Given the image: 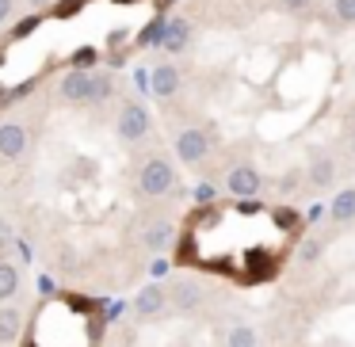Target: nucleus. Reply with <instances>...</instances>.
<instances>
[{
	"label": "nucleus",
	"instance_id": "nucleus-1",
	"mask_svg": "<svg viewBox=\"0 0 355 347\" xmlns=\"http://www.w3.org/2000/svg\"><path fill=\"white\" fill-rule=\"evenodd\" d=\"M134 184H138V191L146 195V199H172V195H180L176 164H172L164 153H149L146 161L138 164Z\"/></svg>",
	"mask_w": 355,
	"mask_h": 347
},
{
	"label": "nucleus",
	"instance_id": "nucleus-2",
	"mask_svg": "<svg viewBox=\"0 0 355 347\" xmlns=\"http://www.w3.org/2000/svg\"><path fill=\"white\" fill-rule=\"evenodd\" d=\"M149 130H153V115H149L146 103L123 100V107H119V115H115V138L123 141V145H141V141L149 138Z\"/></svg>",
	"mask_w": 355,
	"mask_h": 347
},
{
	"label": "nucleus",
	"instance_id": "nucleus-3",
	"mask_svg": "<svg viewBox=\"0 0 355 347\" xmlns=\"http://www.w3.org/2000/svg\"><path fill=\"white\" fill-rule=\"evenodd\" d=\"M210 149H214V134H210L207 126H184V130L176 134V157L187 168H199L210 157Z\"/></svg>",
	"mask_w": 355,
	"mask_h": 347
},
{
	"label": "nucleus",
	"instance_id": "nucleus-4",
	"mask_svg": "<svg viewBox=\"0 0 355 347\" xmlns=\"http://www.w3.org/2000/svg\"><path fill=\"white\" fill-rule=\"evenodd\" d=\"M225 191L237 195V199H256V195L263 191V176L256 172V164L241 161L225 172Z\"/></svg>",
	"mask_w": 355,
	"mask_h": 347
},
{
	"label": "nucleus",
	"instance_id": "nucleus-5",
	"mask_svg": "<svg viewBox=\"0 0 355 347\" xmlns=\"http://www.w3.org/2000/svg\"><path fill=\"white\" fill-rule=\"evenodd\" d=\"M58 96L69 107H88V96H92V73L88 69H69L58 80Z\"/></svg>",
	"mask_w": 355,
	"mask_h": 347
},
{
	"label": "nucleus",
	"instance_id": "nucleus-6",
	"mask_svg": "<svg viewBox=\"0 0 355 347\" xmlns=\"http://www.w3.org/2000/svg\"><path fill=\"white\" fill-rule=\"evenodd\" d=\"M180 88H184V73H180V65L161 62V65L149 69V92H153V100H172V96H180Z\"/></svg>",
	"mask_w": 355,
	"mask_h": 347
},
{
	"label": "nucleus",
	"instance_id": "nucleus-7",
	"mask_svg": "<svg viewBox=\"0 0 355 347\" xmlns=\"http://www.w3.org/2000/svg\"><path fill=\"white\" fill-rule=\"evenodd\" d=\"M138 237L149 252H164V248H172V240H176V225H172L168 217H149V222H141Z\"/></svg>",
	"mask_w": 355,
	"mask_h": 347
},
{
	"label": "nucleus",
	"instance_id": "nucleus-8",
	"mask_svg": "<svg viewBox=\"0 0 355 347\" xmlns=\"http://www.w3.org/2000/svg\"><path fill=\"white\" fill-rule=\"evenodd\" d=\"M27 153V130L24 123L8 118V123H0V161H19Z\"/></svg>",
	"mask_w": 355,
	"mask_h": 347
},
{
	"label": "nucleus",
	"instance_id": "nucleus-9",
	"mask_svg": "<svg viewBox=\"0 0 355 347\" xmlns=\"http://www.w3.org/2000/svg\"><path fill=\"white\" fill-rule=\"evenodd\" d=\"M168 290V305L180 309V313H191V309L202 305V286L195 283V278H176L172 286H164Z\"/></svg>",
	"mask_w": 355,
	"mask_h": 347
},
{
	"label": "nucleus",
	"instance_id": "nucleus-10",
	"mask_svg": "<svg viewBox=\"0 0 355 347\" xmlns=\"http://www.w3.org/2000/svg\"><path fill=\"white\" fill-rule=\"evenodd\" d=\"M306 184L313 187V191L332 187V184H336V161L324 157V153H313V157H309V164H306Z\"/></svg>",
	"mask_w": 355,
	"mask_h": 347
},
{
	"label": "nucleus",
	"instance_id": "nucleus-11",
	"mask_svg": "<svg viewBox=\"0 0 355 347\" xmlns=\"http://www.w3.org/2000/svg\"><path fill=\"white\" fill-rule=\"evenodd\" d=\"M134 309H138V317H157L168 309V290L164 286H146V290L138 294V301H134Z\"/></svg>",
	"mask_w": 355,
	"mask_h": 347
},
{
	"label": "nucleus",
	"instance_id": "nucleus-12",
	"mask_svg": "<svg viewBox=\"0 0 355 347\" xmlns=\"http://www.w3.org/2000/svg\"><path fill=\"white\" fill-rule=\"evenodd\" d=\"M19 328H24V309L19 305H0V344H16Z\"/></svg>",
	"mask_w": 355,
	"mask_h": 347
},
{
	"label": "nucleus",
	"instance_id": "nucleus-13",
	"mask_svg": "<svg viewBox=\"0 0 355 347\" xmlns=\"http://www.w3.org/2000/svg\"><path fill=\"white\" fill-rule=\"evenodd\" d=\"M329 217L336 225H352L355 222V187H344V191L329 202Z\"/></svg>",
	"mask_w": 355,
	"mask_h": 347
},
{
	"label": "nucleus",
	"instance_id": "nucleus-14",
	"mask_svg": "<svg viewBox=\"0 0 355 347\" xmlns=\"http://www.w3.org/2000/svg\"><path fill=\"white\" fill-rule=\"evenodd\" d=\"M111 96H115V77H111L107 69L92 73V96H88V107H103V103H111Z\"/></svg>",
	"mask_w": 355,
	"mask_h": 347
},
{
	"label": "nucleus",
	"instance_id": "nucleus-15",
	"mask_svg": "<svg viewBox=\"0 0 355 347\" xmlns=\"http://www.w3.org/2000/svg\"><path fill=\"white\" fill-rule=\"evenodd\" d=\"M19 294V267L12 260H4V256H0V305H4V301H12Z\"/></svg>",
	"mask_w": 355,
	"mask_h": 347
},
{
	"label": "nucleus",
	"instance_id": "nucleus-16",
	"mask_svg": "<svg viewBox=\"0 0 355 347\" xmlns=\"http://www.w3.org/2000/svg\"><path fill=\"white\" fill-rule=\"evenodd\" d=\"M225 347H260V336H256L252 324H233L225 332Z\"/></svg>",
	"mask_w": 355,
	"mask_h": 347
},
{
	"label": "nucleus",
	"instance_id": "nucleus-17",
	"mask_svg": "<svg viewBox=\"0 0 355 347\" xmlns=\"http://www.w3.org/2000/svg\"><path fill=\"white\" fill-rule=\"evenodd\" d=\"M164 35H168V39H164V46H168L172 54H176V50H184V46H187V35H191V31H187L184 19H176V24L164 27Z\"/></svg>",
	"mask_w": 355,
	"mask_h": 347
},
{
	"label": "nucleus",
	"instance_id": "nucleus-18",
	"mask_svg": "<svg viewBox=\"0 0 355 347\" xmlns=\"http://www.w3.org/2000/svg\"><path fill=\"white\" fill-rule=\"evenodd\" d=\"M321 252H324V244L317 237H309V240H302V244H298V260L302 263H317V260H321Z\"/></svg>",
	"mask_w": 355,
	"mask_h": 347
},
{
	"label": "nucleus",
	"instance_id": "nucleus-19",
	"mask_svg": "<svg viewBox=\"0 0 355 347\" xmlns=\"http://www.w3.org/2000/svg\"><path fill=\"white\" fill-rule=\"evenodd\" d=\"M332 16H336L340 24L355 27V0H332Z\"/></svg>",
	"mask_w": 355,
	"mask_h": 347
},
{
	"label": "nucleus",
	"instance_id": "nucleus-20",
	"mask_svg": "<svg viewBox=\"0 0 355 347\" xmlns=\"http://www.w3.org/2000/svg\"><path fill=\"white\" fill-rule=\"evenodd\" d=\"M16 16V0H0V27H8Z\"/></svg>",
	"mask_w": 355,
	"mask_h": 347
},
{
	"label": "nucleus",
	"instance_id": "nucleus-21",
	"mask_svg": "<svg viewBox=\"0 0 355 347\" xmlns=\"http://www.w3.org/2000/svg\"><path fill=\"white\" fill-rule=\"evenodd\" d=\"M283 4V12H291V16H298V12L309 8V0H279Z\"/></svg>",
	"mask_w": 355,
	"mask_h": 347
},
{
	"label": "nucleus",
	"instance_id": "nucleus-22",
	"mask_svg": "<svg viewBox=\"0 0 355 347\" xmlns=\"http://www.w3.org/2000/svg\"><path fill=\"white\" fill-rule=\"evenodd\" d=\"M4 248H8V225L0 222V252H4Z\"/></svg>",
	"mask_w": 355,
	"mask_h": 347
},
{
	"label": "nucleus",
	"instance_id": "nucleus-23",
	"mask_svg": "<svg viewBox=\"0 0 355 347\" xmlns=\"http://www.w3.org/2000/svg\"><path fill=\"white\" fill-rule=\"evenodd\" d=\"M347 134H352V138H355V107L347 111Z\"/></svg>",
	"mask_w": 355,
	"mask_h": 347
}]
</instances>
